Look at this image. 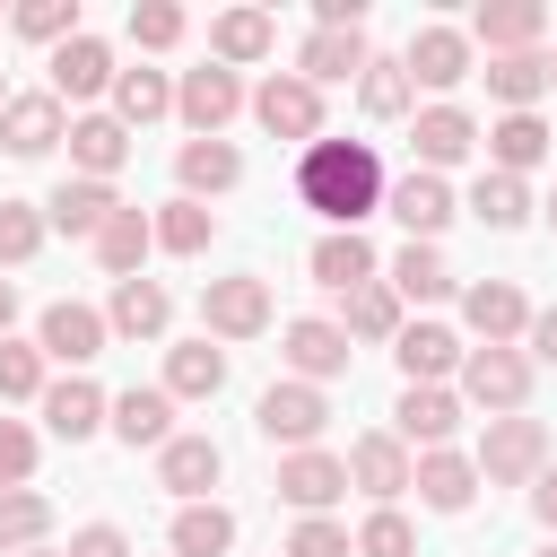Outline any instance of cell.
I'll use <instances>...</instances> for the list:
<instances>
[{"mask_svg":"<svg viewBox=\"0 0 557 557\" xmlns=\"http://www.w3.org/2000/svg\"><path fill=\"white\" fill-rule=\"evenodd\" d=\"M44 235H52V218H44L35 200H0V270L35 261V252H44Z\"/></svg>","mask_w":557,"mask_h":557,"instance_id":"45","label":"cell"},{"mask_svg":"<svg viewBox=\"0 0 557 557\" xmlns=\"http://www.w3.org/2000/svg\"><path fill=\"white\" fill-rule=\"evenodd\" d=\"M409 487H418L426 513H470V496H479V461L453 453V444H444V453H418V479H409Z\"/></svg>","mask_w":557,"mask_h":557,"instance_id":"23","label":"cell"},{"mask_svg":"<svg viewBox=\"0 0 557 557\" xmlns=\"http://www.w3.org/2000/svg\"><path fill=\"white\" fill-rule=\"evenodd\" d=\"M357 104H366L374 122H400V113L418 104V87H409V61H366V78H357Z\"/></svg>","mask_w":557,"mask_h":557,"instance_id":"42","label":"cell"},{"mask_svg":"<svg viewBox=\"0 0 557 557\" xmlns=\"http://www.w3.org/2000/svg\"><path fill=\"white\" fill-rule=\"evenodd\" d=\"M461 322L479 331V348H513V339H531V296L513 278H479V287H461Z\"/></svg>","mask_w":557,"mask_h":557,"instance_id":"10","label":"cell"},{"mask_svg":"<svg viewBox=\"0 0 557 557\" xmlns=\"http://www.w3.org/2000/svg\"><path fill=\"white\" fill-rule=\"evenodd\" d=\"M26 557H52V548H26Z\"/></svg>","mask_w":557,"mask_h":557,"instance_id":"58","label":"cell"},{"mask_svg":"<svg viewBox=\"0 0 557 557\" xmlns=\"http://www.w3.org/2000/svg\"><path fill=\"white\" fill-rule=\"evenodd\" d=\"M235 548V513L226 505H183L174 513V557H226Z\"/></svg>","mask_w":557,"mask_h":557,"instance_id":"41","label":"cell"},{"mask_svg":"<svg viewBox=\"0 0 557 557\" xmlns=\"http://www.w3.org/2000/svg\"><path fill=\"white\" fill-rule=\"evenodd\" d=\"M252 426L270 435V444H287V453H313L322 444V426H331V400H322V383H270L261 400H252Z\"/></svg>","mask_w":557,"mask_h":557,"instance_id":"4","label":"cell"},{"mask_svg":"<svg viewBox=\"0 0 557 557\" xmlns=\"http://www.w3.org/2000/svg\"><path fill=\"white\" fill-rule=\"evenodd\" d=\"M313 26H366V0H313Z\"/></svg>","mask_w":557,"mask_h":557,"instance_id":"52","label":"cell"},{"mask_svg":"<svg viewBox=\"0 0 557 557\" xmlns=\"http://www.w3.org/2000/svg\"><path fill=\"white\" fill-rule=\"evenodd\" d=\"M104 426H113L131 453H139V444L165 453V444H174V392H165V383H131V392H113V418H104Z\"/></svg>","mask_w":557,"mask_h":557,"instance_id":"18","label":"cell"},{"mask_svg":"<svg viewBox=\"0 0 557 557\" xmlns=\"http://www.w3.org/2000/svg\"><path fill=\"white\" fill-rule=\"evenodd\" d=\"M470 52H479V44H470L461 26H418L400 61H409V87H435V96H453V87L470 78Z\"/></svg>","mask_w":557,"mask_h":557,"instance_id":"15","label":"cell"},{"mask_svg":"<svg viewBox=\"0 0 557 557\" xmlns=\"http://www.w3.org/2000/svg\"><path fill=\"white\" fill-rule=\"evenodd\" d=\"M226 479V453H218V435H174L165 453H157V487L165 496H183V505H209V487Z\"/></svg>","mask_w":557,"mask_h":557,"instance_id":"16","label":"cell"},{"mask_svg":"<svg viewBox=\"0 0 557 557\" xmlns=\"http://www.w3.org/2000/svg\"><path fill=\"white\" fill-rule=\"evenodd\" d=\"M61 139H70V113H61V96H52V87L9 96V113H0V148H9V157H52Z\"/></svg>","mask_w":557,"mask_h":557,"instance_id":"13","label":"cell"},{"mask_svg":"<svg viewBox=\"0 0 557 557\" xmlns=\"http://www.w3.org/2000/svg\"><path fill=\"white\" fill-rule=\"evenodd\" d=\"M366 61H374L366 52V26H313L305 52H296V78H313V87L322 78H366Z\"/></svg>","mask_w":557,"mask_h":557,"instance_id":"24","label":"cell"},{"mask_svg":"<svg viewBox=\"0 0 557 557\" xmlns=\"http://www.w3.org/2000/svg\"><path fill=\"white\" fill-rule=\"evenodd\" d=\"M548 226H557V200H548Z\"/></svg>","mask_w":557,"mask_h":557,"instance_id":"60","label":"cell"},{"mask_svg":"<svg viewBox=\"0 0 557 557\" xmlns=\"http://www.w3.org/2000/svg\"><path fill=\"white\" fill-rule=\"evenodd\" d=\"M357 557H418V531H409V513H400V505H374V513L357 522Z\"/></svg>","mask_w":557,"mask_h":557,"instance_id":"47","label":"cell"},{"mask_svg":"<svg viewBox=\"0 0 557 557\" xmlns=\"http://www.w3.org/2000/svg\"><path fill=\"white\" fill-rule=\"evenodd\" d=\"M113 52H104V35H70L61 52H52V96L61 104H87V96H113Z\"/></svg>","mask_w":557,"mask_h":557,"instance_id":"20","label":"cell"},{"mask_svg":"<svg viewBox=\"0 0 557 557\" xmlns=\"http://www.w3.org/2000/svg\"><path fill=\"white\" fill-rule=\"evenodd\" d=\"M104 339H113V322H104L96 305H78V296L44 305V322H35V348H44L52 366H87V357H104Z\"/></svg>","mask_w":557,"mask_h":557,"instance_id":"11","label":"cell"},{"mask_svg":"<svg viewBox=\"0 0 557 557\" xmlns=\"http://www.w3.org/2000/svg\"><path fill=\"white\" fill-rule=\"evenodd\" d=\"M44 366H52V357H44L35 339H0V400H44V392H52Z\"/></svg>","mask_w":557,"mask_h":557,"instance_id":"46","label":"cell"},{"mask_svg":"<svg viewBox=\"0 0 557 557\" xmlns=\"http://www.w3.org/2000/svg\"><path fill=\"white\" fill-rule=\"evenodd\" d=\"M531 513H540V522H548V531H557V461H548V470H540V479H531Z\"/></svg>","mask_w":557,"mask_h":557,"instance_id":"53","label":"cell"},{"mask_svg":"<svg viewBox=\"0 0 557 557\" xmlns=\"http://www.w3.org/2000/svg\"><path fill=\"white\" fill-rule=\"evenodd\" d=\"M9 322H17V287L0 278V339H9Z\"/></svg>","mask_w":557,"mask_h":557,"instance_id":"55","label":"cell"},{"mask_svg":"<svg viewBox=\"0 0 557 557\" xmlns=\"http://www.w3.org/2000/svg\"><path fill=\"white\" fill-rule=\"evenodd\" d=\"M531 165H548V122L540 113H505L487 131V174H531Z\"/></svg>","mask_w":557,"mask_h":557,"instance_id":"34","label":"cell"},{"mask_svg":"<svg viewBox=\"0 0 557 557\" xmlns=\"http://www.w3.org/2000/svg\"><path fill=\"white\" fill-rule=\"evenodd\" d=\"M270 52H278V17H270V9H226V17L209 26V61H226V70L270 61Z\"/></svg>","mask_w":557,"mask_h":557,"instance_id":"27","label":"cell"},{"mask_svg":"<svg viewBox=\"0 0 557 557\" xmlns=\"http://www.w3.org/2000/svg\"><path fill=\"white\" fill-rule=\"evenodd\" d=\"M278 357H287L296 383H339L348 357H357V339H348L339 322H322V313H296V322L278 331Z\"/></svg>","mask_w":557,"mask_h":557,"instance_id":"6","label":"cell"},{"mask_svg":"<svg viewBox=\"0 0 557 557\" xmlns=\"http://www.w3.org/2000/svg\"><path fill=\"white\" fill-rule=\"evenodd\" d=\"M148 252H157V218L122 200V209L104 218V235H96V261H104L113 278H139V261H148Z\"/></svg>","mask_w":557,"mask_h":557,"instance_id":"32","label":"cell"},{"mask_svg":"<svg viewBox=\"0 0 557 557\" xmlns=\"http://www.w3.org/2000/svg\"><path fill=\"white\" fill-rule=\"evenodd\" d=\"M540 557H557V540H548V548H540Z\"/></svg>","mask_w":557,"mask_h":557,"instance_id":"59","label":"cell"},{"mask_svg":"<svg viewBox=\"0 0 557 557\" xmlns=\"http://www.w3.org/2000/svg\"><path fill=\"white\" fill-rule=\"evenodd\" d=\"M531 357H540V366H557V305H548V313H531Z\"/></svg>","mask_w":557,"mask_h":557,"instance_id":"54","label":"cell"},{"mask_svg":"<svg viewBox=\"0 0 557 557\" xmlns=\"http://www.w3.org/2000/svg\"><path fill=\"white\" fill-rule=\"evenodd\" d=\"M461 400L513 418V409L531 400V357H522V348H470V357H461Z\"/></svg>","mask_w":557,"mask_h":557,"instance_id":"7","label":"cell"},{"mask_svg":"<svg viewBox=\"0 0 557 557\" xmlns=\"http://www.w3.org/2000/svg\"><path fill=\"white\" fill-rule=\"evenodd\" d=\"M35 409H44V426H52L61 444H87V435H96V426L113 418V400H104V392H96L87 374H70V383H52V392H44Z\"/></svg>","mask_w":557,"mask_h":557,"instance_id":"26","label":"cell"},{"mask_svg":"<svg viewBox=\"0 0 557 557\" xmlns=\"http://www.w3.org/2000/svg\"><path fill=\"white\" fill-rule=\"evenodd\" d=\"M487 96H496L505 113H540V96H548V52H505V61H487Z\"/></svg>","mask_w":557,"mask_h":557,"instance_id":"35","label":"cell"},{"mask_svg":"<svg viewBox=\"0 0 557 557\" xmlns=\"http://www.w3.org/2000/svg\"><path fill=\"white\" fill-rule=\"evenodd\" d=\"M470 218L496 226V235L531 226V183H522V174H479V183H470Z\"/></svg>","mask_w":557,"mask_h":557,"instance_id":"37","label":"cell"},{"mask_svg":"<svg viewBox=\"0 0 557 557\" xmlns=\"http://www.w3.org/2000/svg\"><path fill=\"white\" fill-rule=\"evenodd\" d=\"M174 183H183V200H218V191H235V183H244L235 139H183V148H174Z\"/></svg>","mask_w":557,"mask_h":557,"instance_id":"22","label":"cell"},{"mask_svg":"<svg viewBox=\"0 0 557 557\" xmlns=\"http://www.w3.org/2000/svg\"><path fill=\"white\" fill-rule=\"evenodd\" d=\"M270 278L261 270H226V278H209L200 287V322H209V339H261L270 331Z\"/></svg>","mask_w":557,"mask_h":557,"instance_id":"3","label":"cell"},{"mask_svg":"<svg viewBox=\"0 0 557 557\" xmlns=\"http://www.w3.org/2000/svg\"><path fill=\"white\" fill-rule=\"evenodd\" d=\"M383 209L409 226V244H435V235L461 218V209H453V183H444V174H426V165H409V174L383 191Z\"/></svg>","mask_w":557,"mask_h":557,"instance_id":"14","label":"cell"},{"mask_svg":"<svg viewBox=\"0 0 557 557\" xmlns=\"http://www.w3.org/2000/svg\"><path fill=\"white\" fill-rule=\"evenodd\" d=\"M383 157L366 148V139H313L305 157H296V200L313 209V218H331V235H357L374 209H383Z\"/></svg>","mask_w":557,"mask_h":557,"instance_id":"1","label":"cell"},{"mask_svg":"<svg viewBox=\"0 0 557 557\" xmlns=\"http://www.w3.org/2000/svg\"><path fill=\"white\" fill-rule=\"evenodd\" d=\"M339 331H348V339H400V331H409V313H400L392 278L357 287V296H348V313H339Z\"/></svg>","mask_w":557,"mask_h":557,"instance_id":"40","label":"cell"},{"mask_svg":"<svg viewBox=\"0 0 557 557\" xmlns=\"http://www.w3.org/2000/svg\"><path fill=\"white\" fill-rule=\"evenodd\" d=\"M348 487L357 496H374V505H392V496H409V479H418V461H409V444L392 435V426H374V435H357L348 453Z\"/></svg>","mask_w":557,"mask_h":557,"instance_id":"9","label":"cell"},{"mask_svg":"<svg viewBox=\"0 0 557 557\" xmlns=\"http://www.w3.org/2000/svg\"><path fill=\"white\" fill-rule=\"evenodd\" d=\"M392 296H400V305H435V296H453L444 252H435V244H400V252H392Z\"/></svg>","mask_w":557,"mask_h":557,"instance_id":"38","label":"cell"},{"mask_svg":"<svg viewBox=\"0 0 557 557\" xmlns=\"http://www.w3.org/2000/svg\"><path fill=\"white\" fill-rule=\"evenodd\" d=\"M0 113H9V78H0Z\"/></svg>","mask_w":557,"mask_h":557,"instance_id":"57","label":"cell"},{"mask_svg":"<svg viewBox=\"0 0 557 557\" xmlns=\"http://www.w3.org/2000/svg\"><path fill=\"white\" fill-rule=\"evenodd\" d=\"M252 96H244V78L226 70V61H209V70H183V87H174V113L191 122V139H218L235 113H244Z\"/></svg>","mask_w":557,"mask_h":557,"instance_id":"8","label":"cell"},{"mask_svg":"<svg viewBox=\"0 0 557 557\" xmlns=\"http://www.w3.org/2000/svg\"><path fill=\"white\" fill-rule=\"evenodd\" d=\"M70 557H131V531L122 522H78L70 531Z\"/></svg>","mask_w":557,"mask_h":557,"instance_id":"51","label":"cell"},{"mask_svg":"<svg viewBox=\"0 0 557 557\" xmlns=\"http://www.w3.org/2000/svg\"><path fill=\"white\" fill-rule=\"evenodd\" d=\"M278 496H287L296 513H331V505L348 496V461L322 453V444H313V453H287V461H278Z\"/></svg>","mask_w":557,"mask_h":557,"instance_id":"19","label":"cell"},{"mask_svg":"<svg viewBox=\"0 0 557 557\" xmlns=\"http://www.w3.org/2000/svg\"><path fill=\"white\" fill-rule=\"evenodd\" d=\"M165 113H174V78H165V70H122V78H113V122H122V131L165 122Z\"/></svg>","mask_w":557,"mask_h":557,"instance_id":"36","label":"cell"},{"mask_svg":"<svg viewBox=\"0 0 557 557\" xmlns=\"http://www.w3.org/2000/svg\"><path fill=\"white\" fill-rule=\"evenodd\" d=\"M122 157H131V131H122L113 113H78V122H70V165H78L87 183H113Z\"/></svg>","mask_w":557,"mask_h":557,"instance_id":"28","label":"cell"},{"mask_svg":"<svg viewBox=\"0 0 557 557\" xmlns=\"http://www.w3.org/2000/svg\"><path fill=\"white\" fill-rule=\"evenodd\" d=\"M9 26H17L26 44H52V52H61L70 35H87V26H78V0H17Z\"/></svg>","mask_w":557,"mask_h":557,"instance_id":"44","label":"cell"},{"mask_svg":"<svg viewBox=\"0 0 557 557\" xmlns=\"http://www.w3.org/2000/svg\"><path fill=\"white\" fill-rule=\"evenodd\" d=\"M252 122L270 131V139H322V87L313 78H296V70H270L261 87H252Z\"/></svg>","mask_w":557,"mask_h":557,"instance_id":"5","label":"cell"},{"mask_svg":"<svg viewBox=\"0 0 557 557\" xmlns=\"http://www.w3.org/2000/svg\"><path fill=\"white\" fill-rule=\"evenodd\" d=\"M165 392L174 400H218L226 392V348H209V331L200 339H174L165 348Z\"/></svg>","mask_w":557,"mask_h":557,"instance_id":"31","label":"cell"},{"mask_svg":"<svg viewBox=\"0 0 557 557\" xmlns=\"http://www.w3.org/2000/svg\"><path fill=\"white\" fill-rule=\"evenodd\" d=\"M44 531H52V496H35V487H0V557L44 548Z\"/></svg>","mask_w":557,"mask_h":557,"instance_id":"39","label":"cell"},{"mask_svg":"<svg viewBox=\"0 0 557 557\" xmlns=\"http://www.w3.org/2000/svg\"><path fill=\"white\" fill-rule=\"evenodd\" d=\"M305 270H313L322 287L357 296V287H374V270H383V261H374V244H366V235H322V244L305 252Z\"/></svg>","mask_w":557,"mask_h":557,"instance_id":"33","label":"cell"},{"mask_svg":"<svg viewBox=\"0 0 557 557\" xmlns=\"http://www.w3.org/2000/svg\"><path fill=\"white\" fill-rule=\"evenodd\" d=\"M287 557H357V531L331 522V513H305V522L287 531Z\"/></svg>","mask_w":557,"mask_h":557,"instance_id":"49","label":"cell"},{"mask_svg":"<svg viewBox=\"0 0 557 557\" xmlns=\"http://www.w3.org/2000/svg\"><path fill=\"white\" fill-rule=\"evenodd\" d=\"M548 87H557V44H548Z\"/></svg>","mask_w":557,"mask_h":557,"instance_id":"56","label":"cell"},{"mask_svg":"<svg viewBox=\"0 0 557 557\" xmlns=\"http://www.w3.org/2000/svg\"><path fill=\"white\" fill-rule=\"evenodd\" d=\"M183 26H191V17H183L174 0H131V44H139V52H174Z\"/></svg>","mask_w":557,"mask_h":557,"instance_id":"48","label":"cell"},{"mask_svg":"<svg viewBox=\"0 0 557 557\" xmlns=\"http://www.w3.org/2000/svg\"><path fill=\"white\" fill-rule=\"evenodd\" d=\"M479 139H487V131H479V122H470L461 104H426V113L409 122V148H418V165H426V174H444V165H461V157H470Z\"/></svg>","mask_w":557,"mask_h":557,"instance_id":"21","label":"cell"},{"mask_svg":"<svg viewBox=\"0 0 557 557\" xmlns=\"http://www.w3.org/2000/svg\"><path fill=\"white\" fill-rule=\"evenodd\" d=\"M470 461H479L487 487H531V479L548 470V426L522 418V409H513V418H487V435H479Z\"/></svg>","mask_w":557,"mask_h":557,"instance_id":"2","label":"cell"},{"mask_svg":"<svg viewBox=\"0 0 557 557\" xmlns=\"http://www.w3.org/2000/svg\"><path fill=\"white\" fill-rule=\"evenodd\" d=\"M113 209H122V191H113V183H87V174L52 183V200H44V218H52L61 235H87V244L104 235V218H113Z\"/></svg>","mask_w":557,"mask_h":557,"instance_id":"25","label":"cell"},{"mask_svg":"<svg viewBox=\"0 0 557 557\" xmlns=\"http://www.w3.org/2000/svg\"><path fill=\"white\" fill-rule=\"evenodd\" d=\"M392 435H400V444H418V453H444V444L461 435V392H444V383H400Z\"/></svg>","mask_w":557,"mask_h":557,"instance_id":"12","label":"cell"},{"mask_svg":"<svg viewBox=\"0 0 557 557\" xmlns=\"http://www.w3.org/2000/svg\"><path fill=\"white\" fill-rule=\"evenodd\" d=\"M540 35H548V9L540 0H479V17H470V44H487V61L540 52Z\"/></svg>","mask_w":557,"mask_h":557,"instance_id":"17","label":"cell"},{"mask_svg":"<svg viewBox=\"0 0 557 557\" xmlns=\"http://www.w3.org/2000/svg\"><path fill=\"white\" fill-rule=\"evenodd\" d=\"M209 235H218V218H209V200H165L157 209V252H209Z\"/></svg>","mask_w":557,"mask_h":557,"instance_id":"43","label":"cell"},{"mask_svg":"<svg viewBox=\"0 0 557 557\" xmlns=\"http://www.w3.org/2000/svg\"><path fill=\"white\" fill-rule=\"evenodd\" d=\"M392 357H400V374H409V383H444V374H461V357H470V348H461L444 322H409V331L392 339Z\"/></svg>","mask_w":557,"mask_h":557,"instance_id":"30","label":"cell"},{"mask_svg":"<svg viewBox=\"0 0 557 557\" xmlns=\"http://www.w3.org/2000/svg\"><path fill=\"white\" fill-rule=\"evenodd\" d=\"M26 479H35V426L0 418V487H26Z\"/></svg>","mask_w":557,"mask_h":557,"instance_id":"50","label":"cell"},{"mask_svg":"<svg viewBox=\"0 0 557 557\" xmlns=\"http://www.w3.org/2000/svg\"><path fill=\"white\" fill-rule=\"evenodd\" d=\"M104 322H113L122 339H165V322H174V296H165L157 278H113V305H104Z\"/></svg>","mask_w":557,"mask_h":557,"instance_id":"29","label":"cell"}]
</instances>
